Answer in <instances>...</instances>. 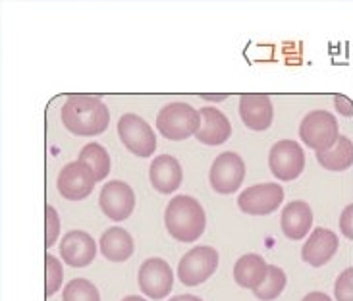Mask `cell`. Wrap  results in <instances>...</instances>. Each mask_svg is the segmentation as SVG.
<instances>
[{
    "label": "cell",
    "mask_w": 353,
    "mask_h": 301,
    "mask_svg": "<svg viewBox=\"0 0 353 301\" xmlns=\"http://www.w3.org/2000/svg\"><path fill=\"white\" fill-rule=\"evenodd\" d=\"M99 207L112 222H124L132 217L135 208V193L130 184L122 179H112L99 195Z\"/></svg>",
    "instance_id": "7c38bea8"
},
{
    "label": "cell",
    "mask_w": 353,
    "mask_h": 301,
    "mask_svg": "<svg viewBox=\"0 0 353 301\" xmlns=\"http://www.w3.org/2000/svg\"><path fill=\"white\" fill-rule=\"evenodd\" d=\"M77 160L85 162L87 166L93 170L97 182L105 179L110 174V155L99 143H89V145H85L83 149L79 150V159Z\"/></svg>",
    "instance_id": "7402d4cb"
},
{
    "label": "cell",
    "mask_w": 353,
    "mask_h": 301,
    "mask_svg": "<svg viewBox=\"0 0 353 301\" xmlns=\"http://www.w3.org/2000/svg\"><path fill=\"white\" fill-rule=\"evenodd\" d=\"M334 106L338 113L342 116H347V118H353V101L350 97H345L342 93L334 95Z\"/></svg>",
    "instance_id": "f1b7e54d"
},
{
    "label": "cell",
    "mask_w": 353,
    "mask_h": 301,
    "mask_svg": "<svg viewBox=\"0 0 353 301\" xmlns=\"http://www.w3.org/2000/svg\"><path fill=\"white\" fill-rule=\"evenodd\" d=\"M97 178L93 170L81 160L68 162L64 168L58 172L57 188L60 195L68 201H81L87 199L95 189Z\"/></svg>",
    "instance_id": "30bf717a"
},
{
    "label": "cell",
    "mask_w": 353,
    "mask_h": 301,
    "mask_svg": "<svg viewBox=\"0 0 353 301\" xmlns=\"http://www.w3.org/2000/svg\"><path fill=\"white\" fill-rule=\"evenodd\" d=\"M239 118L253 132H265L274 118L270 97L265 93H243L239 97Z\"/></svg>",
    "instance_id": "4fadbf2b"
},
{
    "label": "cell",
    "mask_w": 353,
    "mask_h": 301,
    "mask_svg": "<svg viewBox=\"0 0 353 301\" xmlns=\"http://www.w3.org/2000/svg\"><path fill=\"white\" fill-rule=\"evenodd\" d=\"M268 168L280 182H294L305 170V153L294 139H282L270 147Z\"/></svg>",
    "instance_id": "52a82bcc"
},
{
    "label": "cell",
    "mask_w": 353,
    "mask_h": 301,
    "mask_svg": "<svg viewBox=\"0 0 353 301\" xmlns=\"http://www.w3.org/2000/svg\"><path fill=\"white\" fill-rule=\"evenodd\" d=\"M60 255L68 266L83 269L95 261L97 242L83 230H72L60 242Z\"/></svg>",
    "instance_id": "5bb4252c"
},
{
    "label": "cell",
    "mask_w": 353,
    "mask_h": 301,
    "mask_svg": "<svg viewBox=\"0 0 353 301\" xmlns=\"http://www.w3.org/2000/svg\"><path fill=\"white\" fill-rule=\"evenodd\" d=\"M62 301H101V293L93 282L85 278H74L66 284Z\"/></svg>",
    "instance_id": "cb8c5ba5"
},
{
    "label": "cell",
    "mask_w": 353,
    "mask_h": 301,
    "mask_svg": "<svg viewBox=\"0 0 353 301\" xmlns=\"http://www.w3.org/2000/svg\"><path fill=\"white\" fill-rule=\"evenodd\" d=\"M101 255L112 263H124L134 255V237L122 226H112L99 240Z\"/></svg>",
    "instance_id": "d6986e66"
},
{
    "label": "cell",
    "mask_w": 353,
    "mask_h": 301,
    "mask_svg": "<svg viewBox=\"0 0 353 301\" xmlns=\"http://www.w3.org/2000/svg\"><path fill=\"white\" fill-rule=\"evenodd\" d=\"M181 178H183L181 164L178 162V159H174L170 155H161L151 162L149 179H151V186L159 193H163V195L176 193L181 186Z\"/></svg>",
    "instance_id": "ac0fdd59"
},
{
    "label": "cell",
    "mask_w": 353,
    "mask_h": 301,
    "mask_svg": "<svg viewBox=\"0 0 353 301\" xmlns=\"http://www.w3.org/2000/svg\"><path fill=\"white\" fill-rule=\"evenodd\" d=\"M334 300L353 301V266H347L338 274L334 282Z\"/></svg>",
    "instance_id": "484cf974"
},
{
    "label": "cell",
    "mask_w": 353,
    "mask_h": 301,
    "mask_svg": "<svg viewBox=\"0 0 353 301\" xmlns=\"http://www.w3.org/2000/svg\"><path fill=\"white\" fill-rule=\"evenodd\" d=\"M268 264L257 253L241 255L234 264V280L245 290H255L267 278Z\"/></svg>",
    "instance_id": "ffe728a7"
},
{
    "label": "cell",
    "mask_w": 353,
    "mask_h": 301,
    "mask_svg": "<svg viewBox=\"0 0 353 301\" xmlns=\"http://www.w3.org/2000/svg\"><path fill=\"white\" fill-rule=\"evenodd\" d=\"M62 124L74 135H101L110 124V113L97 95H70L60 110Z\"/></svg>",
    "instance_id": "6da1fadb"
},
{
    "label": "cell",
    "mask_w": 353,
    "mask_h": 301,
    "mask_svg": "<svg viewBox=\"0 0 353 301\" xmlns=\"http://www.w3.org/2000/svg\"><path fill=\"white\" fill-rule=\"evenodd\" d=\"M299 139L303 142L305 147L313 149L315 153L326 150L332 147L338 137V120L332 113L328 110H311L303 116V120L299 124Z\"/></svg>",
    "instance_id": "277c9868"
},
{
    "label": "cell",
    "mask_w": 353,
    "mask_h": 301,
    "mask_svg": "<svg viewBox=\"0 0 353 301\" xmlns=\"http://www.w3.org/2000/svg\"><path fill=\"white\" fill-rule=\"evenodd\" d=\"M118 135L124 147L135 157L147 159L157 149V133L145 122L141 116L134 113H125L118 120Z\"/></svg>",
    "instance_id": "8992f818"
},
{
    "label": "cell",
    "mask_w": 353,
    "mask_h": 301,
    "mask_svg": "<svg viewBox=\"0 0 353 301\" xmlns=\"http://www.w3.org/2000/svg\"><path fill=\"white\" fill-rule=\"evenodd\" d=\"M338 245H340L338 235L332 230L315 228L301 247V259H303V263L321 269V266H325L326 263L332 261V257L338 251Z\"/></svg>",
    "instance_id": "9a60e30c"
},
{
    "label": "cell",
    "mask_w": 353,
    "mask_h": 301,
    "mask_svg": "<svg viewBox=\"0 0 353 301\" xmlns=\"http://www.w3.org/2000/svg\"><path fill=\"white\" fill-rule=\"evenodd\" d=\"M199 114L201 128L199 132L195 133L197 142L207 147H216L228 142V137L232 135V124L226 114L220 113L214 106H203Z\"/></svg>",
    "instance_id": "2e32d148"
},
{
    "label": "cell",
    "mask_w": 353,
    "mask_h": 301,
    "mask_svg": "<svg viewBox=\"0 0 353 301\" xmlns=\"http://www.w3.org/2000/svg\"><path fill=\"white\" fill-rule=\"evenodd\" d=\"M284 203V189L280 184L268 182L257 184L243 189L238 197V207L241 213L251 217H267L282 207Z\"/></svg>",
    "instance_id": "ba28073f"
},
{
    "label": "cell",
    "mask_w": 353,
    "mask_h": 301,
    "mask_svg": "<svg viewBox=\"0 0 353 301\" xmlns=\"http://www.w3.org/2000/svg\"><path fill=\"white\" fill-rule=\"evenodd\" d=\"M286 273L276 266V264H268V274L267 278L263 280L261 286H257L253 290V295L261 301H272L276 300L280 293L286 290Z\"/></svg>",
    "instance_id": "603a6c76"
},
{
    "label": "cell",
    "mask_w": 353,
    "mask_h": 301,
    "mask_svg": "<svg viewBox=\"0 0 353 301\" xmlns=\"http://www.w3.org/2000/svg\"><path fill=\"white\" fill-rule=\"evenodd\" d=\"M64 282V269L54 255H45V298H52Z\"/></svg>",
    "instance_id": "d4e9b609"
},
{
    "label": "cell",
    "mask_w": 353,
    "mask_h": 301,
    "mask_svg": "<svg viewBox=\"0 0 353 301\" xmlns=\"http://www.w3.org/2000/svg\"><path fill=\"white\" fill-rule=\"evenodd\" d=\"M170 301H203L197 295H191V293H181V295H176Z\"/></svg>",
    "instance_id": "4dcf8cb0"
},
{
    "label": "cell",
    "mask_w": 353,
    "mask_h": 301,
    "mask_svg": "<svg viewBox=\"0 0 353 301\" xmlns=\"http://www.w3.org/2000/svg\"><path fill=\"white\" fill-rule=\"evenodd\" d=\"M122 301H145V298H141V295H128Z\"/></svg>",
    "instance_id": "1f68e13d"
},
{
    "label": "cell",
    "mask_w": 353,
    "mask_h": 301,
    "mask_svg": "<svg viewBox=\"0 0 353 301\" xmlns=\"http://www.w3.org/2000/svg\"><path fill=\"white\" fill-rule=\"evenodd\" d=\"M164 226L174 240L191 244L199 240L207 228L205 208L191 195H176L164 211Z\"/></svg>",
    "instance_id": "7a4b0ae2"
},
{
    "label": "cell",
    "mask_w": 353,
    "mask_h": 301,
    "mask_svg": "<svg viewBox=\"0 0 353 301\" xmlns=\"http://www.w3.org/2000/svg\"><path fill=\"white\" fill-rule=\"evenodd\" d=\"M137 284L149 300H163L172 292L174 271L161 257H149L139 266Z\"/></svg>",
    "instance_id": "8fae6325"
},
{
    "label": "cell",
    "mask_w": 353,
    "mask_h": 301,
    "mask_svg": "<svg viewBox=\"0 0 353 301\" xmlns=\"http://www.w3.org/2000/svg\"><path fill=\"white\" fill-rule=\"evenodd\" d=\"M316 162L330 172H344L353 166V142L345 135H340L338 142L326 150L315 153Z\"/></svg>",
    "instance_id": "44dd1931"
},
{
    "label": "cell",
    "mask_w": 353,
    "mask_h": 301,
    "mask_svg": "<svg viewBox=\"0 0 353 301\" xmlns=\"http://www.w3.org/2000/svg\"><path fill=\"white\" fill-rule=\"evenodd\" d=\"M58 234H60V218H58L57 208L47 205L45 207V247L47 249L57 244Z\"/></svg>",
    "instance_id": "4316f807"
},
{
    "label": "cell",
    "mask_w": 353,
    "mask_h": 301,
    "mask_svg": "<svg viewBox=\"0 0 353 301\" xmlns=\"http://www.w3.org/2000/svg\"><path fill=\"white\" fill-rule=\"evenodd\" d=\"M201 114L191 104L174 101L157 114V130L170 142H183L199 132Z\"/></svg>",
    "instance_id": "3957f363"
},
{
    "label": "cell",
    "mask_w": 353,
    "mask_h": 301,
    "mask_svg": "<svg viewBox=\"0 0 353 301\" xmlns=\"http://www.w3.org/2000/svg\"><path fill=\"white\" fill-rule=\"evenodd\" d=\"M245 178V162L234 150H226L219 155L209 172L210 188L220 195L236 193Z\"/></svg>",
    "instance_id": "9c48e42d"
},
{
    "label": "cell",
    "mask_w": 353,
    "mask_h": 301,
    "mask_svg": "<svg viewBox=\"0 0 353 301\" xmlns=\"http://www.w3.org/2000/svg\"><path fill=\"white\" fill-rule=\"evenodd\" d=\"M340 232L345 235V240L353 242V203L345 205L340 215Z\"/></svg>",
    "instance_id": "83f0119b"
},
{
    "label": "cell",
    "mask_w": 353,
    "mask_h": 301,
    "mask_svg": "<svg viewBox=\"0 0 353 301\" xmlns=\"http://www.w3.org/2000/svg\"><path fill=\"white\" fill-rule=\"evenodd\" d=\"M219 251L210 245H197L183 255L178 263V280L183 286H201L219 269Z\"/></svg>",
    "instance_id": "5b68a950"
},
{
    "label": "cell",
    "mask_w": 353,
    "mask_h": 301,
    "mask_svg": "<svg viewBox=\"0 0 353 301\" xmlns=\"http://www.w3.org/2000/svg\"><path fill=\"white\" fill-rule=\"evenodd\" d=\"M301 301H332L330 300V295H326L325 292H311L307 293L305 298Z\"/></svg>",
    "instance_id": "f546056e"
},
{
    "label": "cell",
    "mask_w": 353,
    "mask_h": 301,
    "mask_svg": "<svg viewBox=\"0 0 353 301\" xmlns=\"http://www.w3.org/2000/svg\"><path fill=\"white\" fill-rule=\"evenodd\" d=\"M313 218H315L313 217V208L309 207V203L297 199V201H292L282 208L280 228H282V232L288 240L299 242L309 234V230L313 226Z\"/></svg>",
    "instance_id": "e0dca14e"
}]
</instances>
